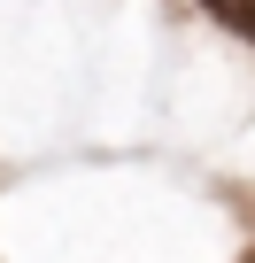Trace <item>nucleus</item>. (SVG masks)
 <instances>
[{
    "mask_svg": "<svg viewBox=\"0 0 255 263\" xmlns=\"http://www.w3.org/2000/svg\"><path fill=\"white\" fill-rule=\"evenodd\" d=\"M201 8L224 24V31H240V39H255V0H201Z\"/></svg>",
    "mask_w": 255,
    "mask_h": 263,
    "instance_id": "f257e3e1",
    "label": "nucleus"
}]
</instances>
